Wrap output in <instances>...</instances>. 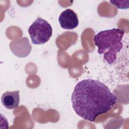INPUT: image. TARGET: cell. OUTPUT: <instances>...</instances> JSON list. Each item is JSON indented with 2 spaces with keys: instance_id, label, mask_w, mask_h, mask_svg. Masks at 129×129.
Listing matches in <instances>:
<instances>
[{
  "instance_id": "obj_1",
  "label": "cell",
  "mask_w": 129,
  "mask_h": 129,
  "mask_svg": "<svg viewBox=\"0 0 129 129\" xmlns=\"http://www.w3.org/2000/svg\"><path fill=\"white\" fill-rule=\"evenodd\" d=\"M71 101L77 114L94 122L99 115L106 113L113 107L117 102V97L103 83L89 79L77 83Z\"/></svg>"
},
{
  "instance_id": "obj_2",
  "label": "cell",
  "mask_w": 129,
  "mask_h": 129,
  "mask_svg": "<svg viewBox=\"0 0 129 129\" xmlns=\"http://www.w3.org/2000/svg\"><path fill=\"white\" fill-rule=\"evenodd\" d=\"M124 30L113 28L99 32L94 37L98 52L103 54L104 59L109 64H112L116 58V54L122 48V39Z\"/></svg>"
},
{
  "instance_id": "obj_3",
  "label": "cell",
  "mask_w": 129,
  "mask_h": 129,
  "mask_svg": "<svg viewBox=\"0 0 129 129\" xmlns=\"http://www.w3.org/2000/svg\"><path fill=\"white\" fill-rule=\"evenodd\" d=\"M28 31L32 43L37 45L46 43L52 34V28L50 24L40 17L31 24Z\"/></svg>"
},
{
  "instance_id": "obj_4",
  "label": "cell",
  "mask_w": 129,
  "mask_h": 129,
  "mask_svg": "<svg viewBox=\"0 0 129 129\" xmlns=\"http://www.w3.org/2000/svg\"><path fill=\"white\" fill-rule=\"evenodd\" d=\"M58 21L61 28L68 30L73 29L79 24L77 14L70 9L64 10L60 14Z\"/></svg>"
},
{
  "instance_id": "obj_5",
  "label": "cell",
  "mask_w": 129,
  "mask_h": 129,
  "mask_svg": "<svg viewBox=\"0 0 129 129\" xmlns=\"http://www.w3.org/2000/svg\"><path fill=\"white\" fill-rule=\"evenodd\" d=\"M1 101L3 106L7 109L17 108L20 102L19 91L6 92L2 95Z\"/></svg>"
}]
</instances>
